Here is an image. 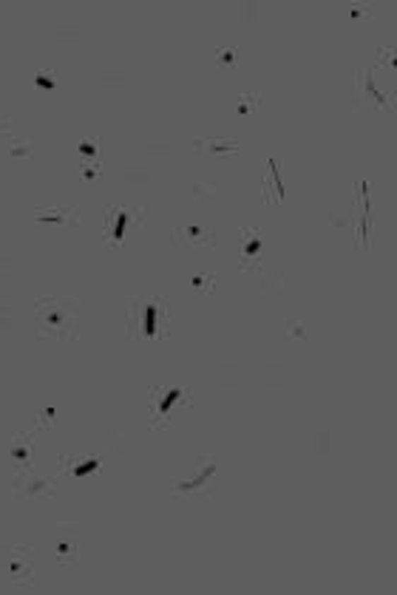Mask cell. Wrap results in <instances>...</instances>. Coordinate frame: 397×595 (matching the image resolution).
<instances>
[{
    "label": "cell",
    "mask_w": 397,
    "mask_h": 595,
    "mask_svg": "<svg viewBox=\"0 0 397 595\" xmlns=\"http://www.w3.org/2000/svg\"><path fill=\"white\" fill-rule=\"evenodd\" d=\"M267 247V236L259 227H244L242 230V264L247 267L250 261H256Z\"/></svg>",
    "instance_id": "obj_7"
},
{
    "label": "cell",
    "mask_w": 397,
    "mask_h": 595,
    "mask_svg": "<svg viewBox=\"0 0 397 595\" xmlns=\"http://www.w3.org/2000/svg\"><path fill=\"white\" fill-rule=\"evenodd\" d=\"M193 284H196L198 289H213V278H211V275H205V278H202V275H198V278H196Z\"/></svg>",
    "instance_id": "obj_16"
},
{
    "label": "cell",
    "mask_w": 397,
    "mask_h": 595,
    "mask_svg": "<svg viewBox=\"0 0 397 595\" xmlns=\"http://www.w3.org/2000/svg\"><path fill=\"white\" fill-rule=\"evenodd\" d=\"M80 306L74 298H40L35 303V323L40 337L69 340L77 335Z\"/></svg>",
    "instance_id": "obj_1"
},
{
    "label": "cell",
    "mask_w": 397,
    "mask_h": 595,
    "mask_svg": "<svg viewBox=\"0 0 397 595\" xmlns=\"http://www.w3.org/2000/svg\"><path fill=\"white\" fill-rule=\"evenodd\" d=\"M284 198H287V190H284V184H281V167H278L275 159H270L267 173H264V202L281 205Z\"/></svg>",
    "instance_id": "obj_8"
},
{
    "label": "cell",
    "mask_w": 397,
    "mask_h": 595,
    "mask_svg": "<svg viewBox=\"0 0 397 595\" xmlns=\"http://www.w3.org/2000/svg\"><path fill=\"white\" fill-rule=\"evenodd\" d=\"M219 63L222 66H236V49L233 46H219Z\"/></svg>",
    "instance_id": "obj_14"
},
{
    "label": "cell",
    "mask_w": 397,
    "mask_h": 595,
    "mask_svg": "<svg viewBox=\"0 0 397 595\" xmlns=\"http://www.w3.org/2000/svg\"><path fill=\"white\" fill-rule=\"evenodd\" d=\"M37 219H52V222H74V210L66 208H52V210H37Z\"/></svg>",
    "instance_id": "obj_13"
},
{
    "label": "cell",
    "mask_w": 397,
    "mask_h": 595,
    "mask_svg": "<svg viewBox=\"0 0 397 595\" xmlns=\"http://www.w3.org/2000/svg\"><path fill=\"white\" fill-rule=\"evenodd\" d=\"M242 142L239 139H205V142H198V150H205V153H227V150H239Z\"/></svg>",
    "instance_id": "obj_10"
},
{
    "label": "cell",
    "mask_w": 397,
    "mask_h": 595,
    "mask_svg": "<svg viewBox=\"0 0 397 595\" xmlns=\"http://www.w3.org/2000/svg\"><path fill=\"white\" fill-rule=\"evenodd\" d=\"M366 15H369V6H352V9H349V18H352V20H360V18H366Z\"/></svg>",
    "instance_id": "obj_15"
},
{
    "label": "cell",
    "mask_w": 397,
    "mask_h": 595,
    "mask_svg": "<svg viewBox=\"0 0 397 595\" xmlns=\"http://www.w3.org/2000/svg\"><path fill=\"white\" fill-rule=\"evenodd\" d=\"M37 83H40V85H54V80H52L49 71H46V74H37Z\"/></svg>",
    "instance_id": "obj_17"
},
{
    "label": "cell",
    "mask_w": 397,
    "mask_h": 595,
    "mask_svg": "<svg viewBox=\"0 0 397 595\" xmlns=\"http://www.w3.org/2000/svg\"><path fill=\"white\" fill-rule=\"evenodd\" d=\"M360 83H363V105H374L377 111H383L386 108V94H380L377 88H374V83H372V71H363V77H360Z\"/></svg>",
    "instance_id": "obj_9"
},
{
    "label": "cell",
    "mask_w": 397,
    "mask_h": 595,
    "mask_svg": "<svg viewBox=\"0 0 397 595\" xmlns=\"http://www.w3.org/2000/svg\"><path fill=\"white\" fill-rule=\"evenodd\" d=\"M142 222V210L139 208H108L105 210V222H102V230H105V241L108 244H122L125 233H131L136 224Z\"/></svg>",
    "instance_id": "obj_4"
},
{
    "label": "cell",
    "mask_w": 397,
    "mask_h": 595,
    "mask_svg": "<svg viewBox=\"0 0 397 595\" xmlns=\"http://www.w3.org/2000/svg\"><path fill=\"white\" fill-rule=\"evenodd\" d=\"M335 224L355 233V247L369 250V233H372V202H369V181H355L352 190V208L349 216L338 219Z\"/></svg>",
    "instance_id": "obj_3"
},
{
    "label": "cell",
    "mask_w": 397,
    "mask_h": 595,
    "mask_svg": "<svg viewBox=\"0 0 397 595\" xmlns=\"http://www.w3.org/2000/svg\"><path fill=\"white\" fill-rule=\"evenodd\" d=\"M128 335L134 340H162V337H167V303H165L162 295L128 301Z\"/></svg>",
    "instance_id": "obj_2"
},
{
    "label": "cell",
    "mask_w": 397,
    "mask_h": 595,
    "mask_svg": "<svg viewBox=\"0 0 397 595\" xmlns=\"http://www.w3.org/2000/svg\"><path fill=\"white\" fill-rule=\"evenodd\" d=\"M173 244L182 250H202V247L216 244V233L202 224H184L173 233Z\"/></svg>",
    "instance_id": "obj_6"
},
{
    "label": "cell",
    "mask_w": 397,
    "mask_h": 595,
    "mask_svg": "<svg viewBox=\"0 0 397 595\" xmlns=\"http://www.w3.org/2000/svg\"><path fill=\"white\" fill-rule=\"evenodd\" d=\"M182 403H187V391H184V388H162V385H156V388L150 391L153 426H165L167 417L173 414V409H179Z\"/></svg>",
    "instance_id": "obj_5"
},
{
    "label": "cell",
    "mask_w": 397,
    "mask_h": 595,
    "mask_svg": "<svg viewBox=\"0 0 397 595\" xmlns=\"http://www.w3.org/2000/svg\"><path fill=\"white\" fill-rule=\"evenodd\" d=\"M233 108H236L239 114H244V116H247V114H253V111L259 108V94H256V91H247V94H242V97L233 102Z\"/></svg>",
    "instance_id": "obj_12"
},
{
    "label": "cell",
    "mask_w": 397,
    "mask_h": 595,
    "mask_svg": "<svg viewBox=\"0 0 397 595\" xmlns=\"http://www.w3.org/2000/svg\"><path fill=\"white\" fill-rule=\"evenodd\" d=\"M29 572H32V564H29V550H15L12 553V575L20 581V578H29Z\"/></svg>",
    "instance_id": "obj_11"
}]
</instances>
